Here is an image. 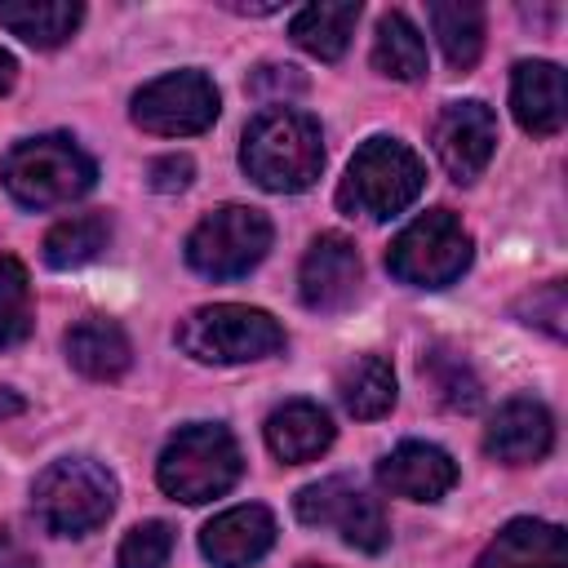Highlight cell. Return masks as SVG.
<instances>
[{
	"label": "cell",
	"mask_w": 568,
	"mask_h": 568,
	"mask_svg": "<svg viewBox=\"0 0 568 568\" xmlns=\"http://www.w3.org/2000/svg\"><path fill=\"white\" fill-rule=\"evenodd\" d=\"M191 178H195L191 155H160V160H151V191H160V195L186 191Z\"/></svg>",
	"instance_id": "cell-31"
},
{
	"label": "cell",
	"mask_w": 568,
	"mask_h": 568,
	"mask_svg": "<svg viewBox=\"0 0 568 568\" xmlns=\"http://www.w3.org/2000/svg\"><path fill=\"white\" fill-rule=\"evenodd\" d=\"M266 448L288 462V466H302V462H315L328 444H333V417L311 404V399H288L280 404L271 417H266Z\"/></svg>",
	"instance_id": "cell-19"
},
{
	"label": "cell",
	"mask_w": 568,
	"mask_h": 568,
	"mask_svg": "<svg viewBox=\"0 0 568 568\" xmlns=\"http://www.w3.org/2000/svg\"><path fill=\"white\" fill-rule=\"evenodd\" d=\"M0 182L22 209H58L93 191L98 164L67 133L22 138L0 160Z\"/></svg>",
	"instance_id": "cell-2"
},
{
	"label": "cell",
	"mask_w": 568,
	"mask_h": 568,
	"mask_svg": "<svg viewBox=\"0 0 568 568\" xmlns=\"http://www.w3.org/2000/svg\"><path fill=\"white\" fill-rule=\"evenodd\" d=\"M275 546V515L257 501L231 506L200 528V550L213 568H248Z\"/></svg>",
	"instance_id": "cell-14"
},
{
	"label": "cell",
	"mask_w": 568,
	"mask_h": 568,
	"mask_svg": "<svg viewBox=\"0 0 568 568\" xmlns=\"http://www.w3.org/2000/svg\"><path fill=\"white\" fill-rule=\"evenodd\" d=\"M395 368H390V359H382V355H359V359H351L346 368H342V377H337V399L346 404V413L351 417H359V422H373V417H386L390 408H395Z\"/></svg>",
	"instance_id": "cell-23"
},
{
	"label": "cell",
	"mask_w": 568,
	"mask_h": 568,
	"mask_svg": "<svg viewBox=\"0 0 568 568\" xmlns=\"http://www.w3.org/2000/svg\"><path fill=\"white\" fill-rule=\"evenodd\" d=\"M430 138H435V155H439L444 173L466 186V182H475V178L488 169V160H493V146H497V115H493L484 102H475V98L448 102V106L439 111Z\"/></svg>",
	"instance_id": "cell-11"
},
{
	"label": "cell",
	"mask_w": 568,
	"mask_h": 568,
	"mask_svg": "<svg viewBox=\"0 0 568 568\" xmlns=\"http://www.w3.org/2000/svg\"><path fill=\"white\" fill-rule=\"evenodd\" d=\"M120 484L93 457H62L44 466L31 484V510L44 532L53 537H84L102 528L115 510Z\"/></svg>",
	"instance_id": "cell-4"
},
{
	"label": "cell",
	"mask_w": 568,
	"mask_h": 568,
	"mask_svg": "<svg viewBox=\"0 0 568 568\" xmlns=\"http://www.w3.org/2000/svg\"><path fill=\"white\" fill-rule=\"evenodd\" d=\"M178 346L200 364H248L284 351V328L257 306L213 302L178 324Z\"/></svg>",
	"instance_id": "cell-6"
},
{
	"label": "cell",
	"mask_w": 568,
	"mask_h": 568,
	"mask_svg": "<svg viewBox=\"0 0 568 568\" xmlns=\"http://www.w3.org/2000/svg\"><path fill=\"white\" fill-rule=\"evenodd\" d=\"M302 568H324V564H302Z\"/></svg>",
	"instance_id": "cell-35"
},
{
	"label": "cell",
	"mask_w": 568,
	"mask_h": 568,
	"mask_svg": "<svg viewBox=\"0 0 568 568\" xmlns=\"http://www.w3.org/2000/svg\"><path fill=\"white\" fill-rule=\"evenodd\" d=\"M422 382L430 386V395H435L448 413H475V408L484 404V382H479V373H475L470 359H466L457 346H448V342H439V346H430V351L422 355Z\"/></svg>",
	"instance_id": "cell-22"
},
{
	"label": "cell",
	"mask_w": 568,
	"mask_h": 568,
	"mask_svg": "<svg viewBox=\"0 0 568 568\" xmlns=\"http://www.w3.org/2000/svg\"><path fill=\"white\" fill-rule=\"evenodd\" d=\"M555 444V417L546 413V404L519 395V399H506L488 426H484V453L501 466H528V462H541Z\"/></svg>",
	"instance_id": "cell-13"
},
{
	"label": "cell",
	"mask_w": 568,
	"mask_h": 568,
	"mask_svg": "<svg viewBox=\"0 0 568 568\" xmlns=\"http://www.w3.org/2000/svg\"><path fill=\"white\" fill-rule=\"evenodd\" d=\"M422 186H426V164L408 142L368 138L346 164V178L337 186V209L351 217L359 213L368 222H386L404 213L422 195Z\"/></svg>",
	"instance_id": "cell-3"
},
{
	"label": "cell",
	"mask_w": 568,
	"mask_h": 568,
	"mask_svg": "<svg viewBox=\"0 0 568 568\" xmlns=\"http://www.w3.org/2000/svg\"><path fill=\"white\" fill-rule=\"evenodd\" d=\"M36 306H31V275L13 253H0V351H13L31 337Z\"/></svg>",
	"instance_id": "cell-27"
},
{
	"label": "cell",
	"mask_w": 568,
	"mask_h": 568,
	"mask_svg": "<svg viewBox=\"0 0 568 568\" xmlns=\"http://www.w3.org/2000/svg\"><path fill=\"white\" fill-rule=\"evenodd\" d=\"M222 111L217 84L204 71H169L133 93V124L155 138H191L204 133Z\"/></svg>",
	"instance_id": "cell-10"
},
{
	"label": "cell",
	"mask_w": 568,
	"mask_h": 568,
	"mask_svg": "<svg viewBox=\"0 0 568 568\" xmlns=\"http://www.w3.org/2000/svg\"><path fill=\"white\" fill-rule=\"evenodd\" d=\"M84 9L75 0H0V27L36 49H58L80 27Z\"/></svg>",
	"instance_id": "cell-20"
},
{
	"label": "cell",
	"mask_w": 568,
	"mask_h": 568,
	"mask_svg": "<svg viewBox=\"0 0 568 568\" xmlns=\"http://www.w3.org/2000/svg\"><path fill=\"white\" fill-rule=\"evenodd\" d=\"M27 408V399L18 395V390H9V386H0V422H9V417H18Z\"/></svg>",
	"instance_id": "cell-33"
},
{
	"label": "cell",
	"mask_w": 568,
	"mask_h": 568,
	"mask_svg": "<svg viewBox=\"0 0 568 568\" xmlns=\"http://www.w3.org/2000/svg\"><path fill=\"white\" fill-rule=\"evenodd\" d=\"M293 510L306 528H337L346 546L377 555L390 546V524L377 497H368L359 484H351L346 475H328L320 484H306L293 497Z\"/></svg>",
	"instance_id": "cell-9"
},
{
	"label": "cell",
	"mask_w": 568,
	"mask_h": 568,
	"mask_svg": "<svg viewBox=\"0 0 568 568\" xmlns=\"http://www.w3.org/2000/svg\"><path fill=\"white\" fill-rule=\"evenodd\" d=\"M519 311L528 315V324L546 328L550 337H564V284H559V280H550V284L532 288V293L524 297V306H519Z\"/></svg>",
	"instance_id": "cell-30"
},
{
	"label": "cell",
	"mask_w": 568,
	"mask_h": 568,
	"mask_svg": "<svg viewBox=\"0 0 568 568\" xmlns=\"http://www.w3.org/2000/svg\"><path fill=\"white\" fill-rule=\"evenodd\" d=\"M240 164L262 191H306L324 169V133L297 106H266L244 129Z\"/></svg>",
	"instance_id": "cell-1"
},
{
	"label": "cell",
	"mask_w": 568,
	"mask_h": 568,
	"mask_svg": "<svg viewBox=\"0 0 568 568\" xmlns=\"http://www.w3.org/2000/svg\"><path fill=\"white\" fill-rule=\"evenodd\" d=\"M106 244H111V217H106V213H75V217H62V222L44 235V266H53V271H75V266L93 262Z\"/></svg>",
	"instance_id": "cell-25"
},
{
	"label": "cell",
	"mask_w": 568,
	"mask_h": 568,
	"mask_svg": "<svg viewBox=\"0 0 568 568\" xmlns=\"http://www.w3.org/2000/svg\"><path fill=\"white\" fill-rule=\"evenodd\" d=\"M244 475V457H240V444L226 426L217 422H195V426H182L160 462H155V479L169 497L186 501V506H200V501H213L222 493L235 488V479Z\"/></svg>",
	"instance_id": "cell-5"
},
{
	"label": "cell",
	"mask_w": 568,
	"mask_h": 568,
	"mask_svg": "<svg viewBox=\"0 0 568 568\" xmlns=\"http://www.w3.org/2000/svg\"><path fill=\"white\" fill-rule=\"evenodd\" d=\"M475 568H568L564 528L546 519H510L479 550Z\"/></svg>",
	"instance_id": "cell-17"
},
{
	"label": "cell",
	"mask_w": 568,
	"mask_h": 568,
	"mask_svg": "<svg viewBox=\"0 0 568 568\" xmlns=\"http://www.w3.org/2000/svg\"><path fill=\"white\" fill-rule=\"evenodd\" d=\"M173 555V528L164 519H146L124 532L115 550V568H164Z\"/></svg>",
	"instance_id": "cell-28"
},
{
	"label": "cell",
	"mask_w": 568,
	"mask_h": 568,
	"mask_svg": "<svg viewBox=\"0 0 568 568\" xmlns=\"http://www.w3.org/2000/svg\"><path fill=\"white\" fill-rule=\"evenodd\" d=\"M257 102H266V106H280L284 98H297V93H306V75L297 71V67H280V62H262L257 71H248V84H244Z\"/></svg>",
	"instance_id": "cell-29"
},
{
	"label": "cell",
	"mask_w": 568,
	"mask_h": 568,
	"mask_svg": "<svg viewBox=\"0 0 568 568\" xmlns=\"http://www.w3.org/2000/svg\"><path fill=\"white\" fill-rule=\"evenodd\" d=\"M430 27L439 36V49L448 58L453 71H470L484 53V9L470 0H453V4H430Z\"/></svg>",
	"instance_id": "cell-26"
},
{
	"label": "cell",
	"mask_w": 568,
	"mask_h": 568,
	"mask_svg": "<svg viewBox=\"0 0 568 568\" xmlns=\"http://www.w3.org/2000/svg\"><path fill=\"white\" fill-rule=\"evenodd\" d=\"M510 111L519 120L524 133L532 138H550L564 129V111H568V93H564V71L555 62H515L510 71Z\"/></svg>",
	"instance_id": "cell-16"
},
{
	"label": "cell",
	"mask_w": 568,
	"mask_h": 568,
	"mask_svg": "<svg viewBox=\"0 0 568 568\" xmlns=\"http://www.w3.org/2000/svg\"><path fill=\"white\" fill-rule=\"evenodd\" d=\"M373 67L382 75H390V80H422L426 75V40H422V31L399 9L377 18Z\"/></svg>",
	"instance_id": "cell-24"
},
{
	"label": "cell",
	"mask_w": 568,
	"mask_h": 568,
	"mask_svg": "<svg viewBox=\"0 0 568 568\" xmlns=\"http://www.w3.org/2000/svg\"><path fill=\"white\" fill-rule=\"evenodd\" d=\"M13 80H18V62H13V53H9V49H0V93H9V89H13Z\"/></svg>",
	"instance_id": "cell-34"
},
{
	"label": "cell",
	"mask_w": 568,
	"mask_h": 568,
	"mask_svg": "<svg viewBox=\"0 0 568 568\" xmlns=\"http://www.w3.org/2000/svg\"><path fill=\"white\" fill-rule=\"evenodd\" d=\"M377 484L404 501H439L457 484V462L439 444L404 439L377 462Z\"/></svg>",
	"instance_id": "cell-15"
},
{
	"label": "cell",
	"mask_w": 568,
	"mask_h": 568,
	"mask_svg": "<svg viewBox=\"0 0 568 568\" xmlns=\"http://www.w3.org/2000/svg\"><path fill=\"white\" fill-rule=\"evenodd\" d=\"M359 22V0H342V4H306L293 13L288 36L297 49H306L320 62H337L351 44V31Z\"/></svg>",
	"instance_id": "cell-21"
},
{
	"label": "cell",
	"mask_w": 568,
	"mask_h": 568,
	"mask_svg": "<svg viewBox=\"0 0 568 568\" xmlns=\"http://www.w3.org/2000/svg\"><path fill=\"white\" fill-rule=\"evenodd\" d=\"M0 568H36V555L9 528H0Z\"/></svg>",
	"instance_id": "cell-32"
},
{
	"label": "cell",
	"mask_w": 568,
	"mask_h": 568,
	"mask_svg": "<svg viewBox=\"0 0 568 568\" xmlns=\"http://www.w3.org/2000/svg\"><path fill=\"white\" fill-rule=\"evenodd\" d=\"M470 257H475V240L462 226V217L448 209H430L390 240L386 271L413 288H444L470 266Z\"/></svg>",
	"instance_id": "cell-7"
},
{
	"label": "cell",
	"mask_w": 568,
	"mask_h": 568,
	"mask_svg": "<svg viewBox=\"0 0 568 568\" xmlns=\"http://www.w3.org/2000/svg\"><path fill=\"white\" fill-rule=\"evenodd\" d=\"M67 364L93 382H115L129 373L133 364V346H129V333L106 320V315H84L67 328Z\"/></svg>",
	"instance_id": "cell-18"
},
{
	"label": "cell",
	"mask_w": 568,
	"mask_h": 568,
	"mask_svg": "<svg viewBox=\"0 0 568 568\" xmlns=\"http://www.w3.org/2000/svg\"><path fill=\"white\" fill-rule=\"evenodd\" d=\"M359 280H364V266H359L355 244L337 231H324L311 240V248L302 257L297 293H302V306H311V311H342L355 302Z\"/></svg>",
	"instance_id": "cell-12"
},
{
	"label": "cell",
	"mask_w": 568,
	"mask_h": 568,
	"mask_svg": "<svg viewBox=\"0 0 568 568\" xmlns=\"http://www.w3.org/2000/svg\"><path fill=\"white\" fill-rule=\"evenodd\" d=\"M271 235L275 231L262 209L222 204L186 235V266L209 280H240L266 257Z\"/></svg>",
	"instance_id": "cell-8"
}]
</instances>
